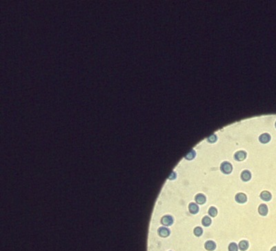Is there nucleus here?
Returning <instances> with one entry per match:
<instances>
[{"mask_svg": "<svg viewBox=\"0 0 276 251\" xmlns=\"http://www.w3.org/2000/svg\"><path fill=\"white\" fill-rule=\"evenodd\" d=\"M246 157V152L244 151H238L234 155V159L237 161H244V159Z\"/></svg>", "mask_w": 276, "mask_h": 251, "instance_id": "1a4fd4ad", "label": "nucleus"}, {"mask_svg": "<svg viewBox=\"0 0 276 251\" xmlns=\"http://www.w3.org/2000/svg\"><path fill=\"white\" fill-rule=\"evenodd\" d=\"M217 248V244L213 240H208L204 243V248L207 251H214Z\"/></svg>", "mask_w": 276, "mask_h": 251, "instance_id": "20e7f679", "label": "nucleus"}, {"mask_svg": "<svg viewBox=\"0 0 276 251\" xmlns=\"http://www.w3.org/2000/svg\"><path fill=\"white\" fill-rule=\"evenodd\" d=\"M212 221L211 219L208 216H204L202 219V224L204 225V227H208L211 224Z\"/></svg>", "mask_w": 276, "mask_h": 251, "instance_id": "4468645a", "label": "nucleus"}, {"mask_svg": "<svg viewBox=\"0 0 276 251\" xmlns=\"http://www.w3.org/2000/svg\"><path fill=\"white\" fill-rule=\"evenodd\" d=\"M220 170L223 174H229L233 171V166L229 162L224 161L223 163H221Z\"/></svg>", "mask_w": 276, "mask_h": 251, "instance_id": "f257e3e1", "label": "nucleus"}, {"mask_svg": "<svg viewBox=\"0 0 276 251\" xmlns=\"http://www.w3.org/2000/svg\"><path fill=\"white\" fill-rule=\"evenodd\" d=\"M238 248L241 251H246L249 248V242L246 240H241L238 244Z\"/></svg>", "mask_w": 276, "mask_h": 251, "instance_id": "9b49d317", "label": "nucleus"}, {"mask_svg": "<svg viewBox=\"0 0 276 251\" xmlns=\"http://www.w3.org/2000/svg\"><path fill=\"white\" fill-rule=\"evenodd\" d=\"M235 200L238 203H244L247 201V197L244 193L240 192L237 193L235 197Z\"/></svg>", "mask_w": 276, "mask_h": 251, "instance_id": "6e6552de", "label": "nucleus"}, {"mask_svg": "<svg viewBox=\"0 0 276 251\" xmlns=\"http://www.w3.org/2000/svg\"><path fill=\"white\" fill-rule=\"evenodd\" d=\"M258 212L262 217L267 216L269 213V208L267 204L261 203L258 207Z\"/></svg>", "mask_w": 276, "mask_h": 251, "instance_id": "423d86ee", "label": "nucleus"}, {"mask_svg": "<svg viewBox=\"0 0 276 251\" xmlns=\"http://www.w3.org/2000/svg\"><path fill=\"white\" fill-rule=\"evenodd\" d=\"M168 251H173V250H168Z\"/></svg>", "mask_w": 276, "mask_h": 251, "instance_id": "5701e85b", "label": "nucleus"}, {"mask_svg": "<svg viewBox=\"0 0 276 251\" xmlns=\"http://www.w3.org/2000/svg\"><path fill=\"white\" fill-rule=\"evenodd\" d=\"M260 199L264 201H270L272 199V194L268 190H263L260 195Z\"/></svg>", "mask_w": 276, "mask_h": 251, "instance_id": "39448f33", "label": "nucleus"}, {"mask_svg": "<svg viewBox=\"0 0 276 251\" xmlns=\"http://www.w3.org/2000/svg\"><path fill=\"white\" fill-rule=\"evenodd\" d=\"M275 127H276V122H275Z\"/></svg>", "mask_w": 276, "mask_h": 251, "instance_id": "4be33fe9", "label": "nucleus"}, {"mask_svg": "<svg viewBox=\"0 0 276 251\" xmlns=\"http://www.w3.org/2000/svg\"><path fill=\"white\" fill-rule=\"evenodd\" d=\"M270 251H276V246H273V247L270 249Z\"/></svg>", "mask_w": 276, "mask_h": 251, "instance_id": "412c9836", "label": "nucleus"}, {"mask_svg": "<svg viewBox=\"0 0 276 251\" xmlns=\"http://www.w3.org/2000/svg\"><path fill=\"white\" fill-rule=\"evenodd\" d=\"M271 137L270 134H267V133H264V134L260 135V137H259V141H260V143H263V144H266V143H268L271 141Z\"/></svg>", "mask_w": 276, "mask_h": 251, "instance_id": "f8f14e48", "label": "nucleus"}, {"mask_svg": "<svg viewBox=\"0 0 276 251\" xmlns=\"http://www.w3.org/2000/svg\"><path fill=\"white\" fill-rule=\"evenodd\" d=\"M176 177H177V173L176 172H173L171 173V174H170L169 177H168V179L173 181V180H175V179H176Z\"/></svg>", "mask_w": 276, "mask_h": 251, "instance_id": "aec40b11", "label": "nucleus"}, {"mask_svg": "<svg viewBox=\"0 0 276 251\" xmlns=\"http://www.w3.org/2000/svg\"><path fill=\"white\" fill-rule=\"evenodd\" d=\"M193 234H194V235L197 237H201L202 234H203V229L200 226L195 227L194 230H193Z\"/></svg>", "mask_w": 276, "mask_h": 251, "instance_id": "2eb2a0df", "label": "nucleus"}, {"mask_svg": "<svg viewBox=\"0 0 276 251\" xmlns=\"http://www.w3.org/2000/svg\"><path fill=\"white\" fill-rule=\"evenodd\" d=\"M195 201L199 205H203L206 201V196L204 194L198 193L195 196Z\"/></svg>", "mask_w": 276, "mask_h": 251, "instance_id": "0eeeda50", "label": "nucleus"}, {"mask_svg": "<svg viewBox=\"0 0 276 251\" xmlns=\"http://www.w3.org/2000/svg\"><path fill=\"white\" fill-rule=\"evenodd\" d=\"M229 251H238V246L235 242H231L228 246Z\"/></svg>", "mask_w": 276, "mask_h": 251, "instance_id": "f3484780", "label": "nucleus"}, {"mask_svg": "<svg viewBox=\"0 0 276 251\" xmlns=\"http://www.w3.org/2000/svg\"><path fill=\"white\" fill-rule=\"evenodd\" d=\"M195 157V150L192 149V150H191V151H189V152L187 154L186 156H185L184 158H185V159L188 160V161H191V160L194 159Z\"/></svg>", "mask_w": 276, "mask_h": 251, "instance_id": "a211bd4d", "label": "nucleus"}, {"mask_svg": "<svg viewBox=\"0 0 276 251\" xmlns=\"http://www.w3.org/2000/svg\"><path fill=\"white\" fill-rule=\"evenodd\" d=\"M189 210L191 214H196L200 210L199 206H198L197 204L195 203H189Z\"/></svg>", "mask_w": 276, "mask_h": 251, "instance_id": "ddd939ff", "label": "nucleus"}, {"mask_svg": "<svg viewBox=\"0 0 276 251\" xmlns=\"http://www.w3.org/2000/svg\"><path fill=\"white\" fill-rule=\"evenodd\" d=\"M207 141L210 143H213L217 141V136L216 134H212L207 138Z\"/></svg>", "mask_w": 276, "mask_h": 251, "instance_id": "6ab92c4d", "label": "nucleus"}, {"mask_svg": "<svg viewBox=\"0 0 276 251\" xmlns=\"http://www.w3.org/2000/svg\"><path fill=\"white\" fill-rule=\"evenodd\" d=\"M157 234L160 237L166 238L170 235V230L166 227H160L157 230Z\"/></svg>", "mask_w": 276, "mask_h": 251, "instance_id": "f03ea898", "label": "nucleus"}, {"mask_svg": "<svg viewBox=\"0 0 276 251\" xmlns=\"http://www.w3.org/2000/svg\"><path fill=\"white\" fill-rule=\"evenodd\" d=\"M161 223L165 226H170L173 223V219L170 215H165L161 219Z\"/></svg>", "mask_w": 276, "mask_h": 251, "instance_id": "7ed1b4c3", "label": "nucleus"}, {"mask_svg": "<svg viewBox=\"0 0 276 251\" xmlns=\"http://www.w3.org/2000/svg\"><path fill=\"white\" fill-rule=\"evenodd\" d=\"M208 213L210 217H216L217 214H218V210H217V208L214 207V206H211V207H210L209 209H208Z\"/></svg>", "mask_w": 276, "mask_h": 251, "instance_id": "dca6fc26", "label": "nucleus"}, {"mask_svg": "<svg viewBox=\"0 0 276 251\" xmlns=\"http://www.w3.org/2000/svg\"><path fill=\"white\" fill-rule=\"evenodd\" d=\"M240 177H241V179L244 182H247V181H250L251 179V174L250 171L244 170L242 172Z\"/></svg>", "mask_w": 276, "mask_h": 251, "instance_id": "9d476101", "label": "nucleus"}]
</instances>
